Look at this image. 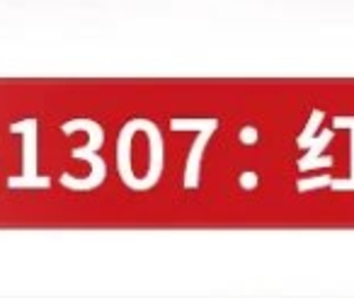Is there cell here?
<instances>
[]
</instances>
